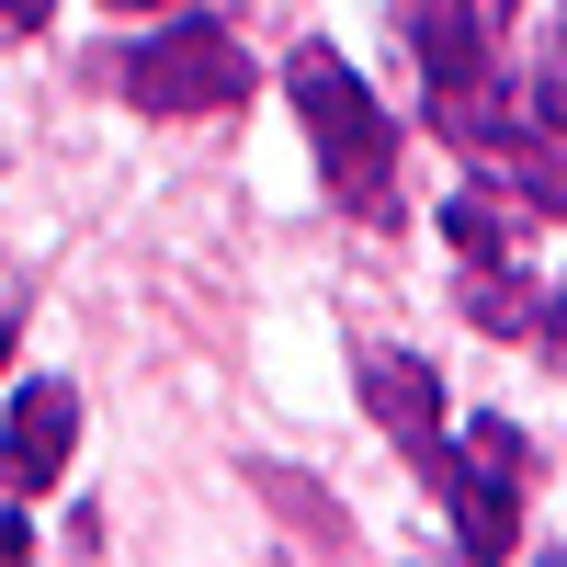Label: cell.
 Wrapping results in <instances>:
<instances>
[{
    "instance_id": "obj_1",
    "label": "cell",
    "mask_w": 567,
    "mask_h": 567,
    "mask_svg": "<svg viewBox=\"0 0 567 567\" xmlns=\"http://www.w3.org/2000/svg\"><path fill=\"white\" fill-rule=\"evenodd\" d=\"M284 91H296V114H307V148H318V182H329V205H341L352 227H398L409 194H398V125L386 103L341 69V45H296L284 58Z\"/></svg>"
},
{
    "instance_id": "obj_2",
    "label": "cell",
    "mask_w": 567,
    "mask_h": 567,
    "mask_svg": "<svg viewBox=\"0 0 567 567\" xmlns=\"http://www.w3.org/2000/svg\"><path fill=\"white\" fill-rule=\"evenodd\" d=\"M432 125L499 182L511 205H534V216L567 227V125L545 103H523L511 80H477V91H432Z\"/></svg>"
},
{
    "instance_id": "obj_3",
    "label": "cell",
    "mask_w": 567,
    "mask_h": 567,
    "mask_svg": "<svg viewBox=\"0 0 567 567\" xmlns=\"http://www.w3.org/2000/svg\"><path fill=\"white\" fill-rule=\"evenodd\" d=\"M103 80L125 91L136 114L194 125V114H239V103H250V45L227 34L216 12H182V0H171V23H159V34H136Z\"/></svg>"
},
{
    "instance_id": "obj_4",
    "label": "cell",
    "mask_w": 567,
    "mask_h": 567,
    "mask_svg": "<svg viewBox=\"0 0 567 567\" xmlns=\"http://www.w3.org/2000/svg\"><path fill=\"white\" fill-rule=\"evenodd\" d=\"M420 477L443 488L465 556H511L523 499H534V443H523V420H465V432H443L432 454H420Z\"/></svg>"
},
{
    "instance_id": "obj_5",
    "label": "cell",
    "mask_w": 567,
    "mask_h": 567,
    "mask_svg": "<svg viewBox=\"0 0 567 567\" xmlns=\"http://www.w3.org/2000/svg\"><path fill=\"white\" fill-rule=\"evenodd\" d=\"M69 454H80V386L69 374H34V386L12 398V420H0V488L12 499L69 488Z\"/></svg>"
},
{
    "instance_id": "obj_6",
    "label": "cell",
    "mask_w": 567,
    "mask_h": 567,
    "mask_svg": "<svg viewBox=\"0 0 567 567\" xmlns=\"http://www.w3.org/2000/svg\"><path fill=\"white\" fill-rule=\"evenodd\" d=\"M409 58H420V80L432 91H477V80H499V12L488 0H409Z\"/></svg>"
},
{
    "instance_id": "obj_7",
    "label": "cell",
    "mask_w": 567,
    "mask_h": 567,
    "mask_svg": "<svg viewBox=\"0 0 567 567\" xmlns=\"http://www.w3.org/2000/svg\"><path fill=\"white\" fill-rule=\"evenodd\" d=\"M352 386H363L374 420H386V443H398V454H432V443H443V374L420 363V352L374 341V352L352 363Z\"/></svg>"
},
{
    "instance_id": "obj_8",
    "label": "cell",
    "mask_w": 567,
    "mask_h": 567,
    "mask_svg": "<svg viewBox=\"0 0 567 567\" xmlns=\"http://www.w3.org/2000/svg\"><path fill=\"white\" fill-rule=\"evenodd\" d=\"M465 318H477L488 341H545L567 363V296H545L523 261H465Z\"/></svg>"
},
{
    "instance_id": "obj_9",
    "label": "cell",
    "mask_w": 567,
    "mask_h": 567,
    "mask_svg": "<svg viewBox=\"0 0 567 567\" xmlns=\"http://www.w3.org/2000/svg\"><path fill=\"white\" fill-rule=\"evenodd\" d=\"M534 103L567 125V12H556V23H545V45H534Z\"/></svg>"
},
{
    "instance_id": "obj_10",
    "label": "cell",
    "mask_w": 567,
    "mask_h": 567,
    "mask_svg": "<svg viewBox=\"0 0 567 567\" xmlns=\"http://www.w3.org/2000/svg\"><path fill=\"white\" fill-rule=\"evenodd\" d=\"M45 12H58V0H0V45H23V34H45Z\"/></svg>"
},
{
    "instance_id": "obj_11",
    "label": "cell",
    "mask_w": 567,
    "mask_h": 567,
    "mask_svg": "<svg viewBox=\"0 0 567 567\" xmlns=\"http://www.w3.org/2000/svg\"><path fill=\"white\" fill-rule=\"evenodd\" d=\"M0 556H34V523H23L12 499H0Z\"/></svg>"
},
{
    "instance_id": "obj_12",
    "label": "cell",
    "mask_w": 567,
    "mask_h": 567,
    "mask_svg": "<svg viewBox=\"0 0 567 567\" xmlns=\"http://www.w3.org/2000/svg\"><path fill=\"white\" fill-rule=\"evenodd\" d=\"M103 12H171V0H103Z\"/></svg>"
},
{
    "instance_id": "obj_13",
    "label": "cell",
    "mask_w": 567,
    "mask_h": 567,
    "mask_svg": "<svg viewBox=\"0 0 567 567\" xmlns=\"http://www.w3.org/2000/svg\"><path fill=\"white\" fill-rule=\"evenodd\" d=\"M0 363H12V307H0Z\"/></svg>"
},
{
    "instance_id": "obj_14",
    "label": "cell",
    "mask_w": 567,
    "mask_h": 567,
    "mask_svg": "<svg viewBox=\"0 0 567 567\" xmlns=\"http://www.w3.org/2000/svg\"><path fill=\"white\" fill-rule=\"evenodd\" d=\"M488 12H499V23H523V0H488Z\"/></svg>"
}]
</instances>
